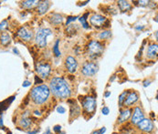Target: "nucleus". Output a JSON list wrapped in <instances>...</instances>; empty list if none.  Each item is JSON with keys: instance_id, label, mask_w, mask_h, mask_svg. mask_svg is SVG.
Returning <instances> with one entry per match:
<instances>
[{"instance_id": "obj_20", "label": "nucleus", "mask_w": 158, "mask_h": 134, "mask_svg": "<svg viewBox=\"0 0 158 134\" xmlns=\"http://www.w3.org/2000/svg\"><path fill=\"white\" fill-rule=\"evenodd\" d=\"M49 19H50V22L52 23L53 25H55V26H58V25H60V24H61V23L63 22L62 16L60 15V14H56V13L52 14Z\"/></svg>"}, {"instance_id": "obj_26", "label": "nucleus", "mask_w": 158, "mask_h": 134, "mask_svg": "<svg viewBox=\"0 0 158 134\" xmlns=\"http://www.w3.org/2000/svg\"><path fill=\"white\" fill-rule=\"evenodd\" d=\"M59 44H60V40H57V41L55 42L54 47H53V53H54V55H55L56 57H60V56L61 55V53H60V49H59Z\"/></svg>"}, {"instance_id": "obj_18", "label": "nucleus", "mask_w": 158, "mask_h": 134, "mask_svg": "<svg viewBox=\"0 0 158 134\" xmlns=\"http://www.w3.org/2000/svg\"><path fill=\"white\" fill-rule=\"evenodd\" d=\"M11 42V37L8 33L3 32L0 36V43L3 47H7Z\"/></svg>"}, {"instance_id": "obj_25", "label": "nucleus", "mask_w": 158, "mask_h": 134, "mask_svg": "<svg viewBox=\"0 0 158 134\" xmlns=\"http://www.w3.org/2000/svg\"><path fill=\"white\" fill-rule=\"evenodd\" d=\"M112 36V32L110 30H104L100 34V39H108Z\"/></svg>"}, {"instance_id": "obj_16", "label": "nucleus", "mask_w": 158, "mask_h": 134, "mask_svg": "<svg viewBox=\"0 0 158 134\" xmlns=\"http://www.w3.org/2000/svg\"><path fill=\"white\" fill-rule=\"evenodd\" d=\"M158 53V47L157 44H151L149 45V47H147V52H146V56L149 59H156L157 57Z\"/></svg>"}, {"instance_id": "obj_22", "label": "nucleus", "mask_w": 158, "mask_h": 134, "mask_svg": "<svg viewBox=\"0 0 158 134\" xmlns=\"http://www.w3.org/2000/svg\"><path fill=\"white\" fill-rule=\"evenodd\" d=\"M39 5V1H33V0H28V1H23L22 6L25 8H33L34 6H37Z\"/></svg>"}, {"instance_id": "obj_4", "label": "nucleus", "mask_w": 158, "mask_h": 134, "mask_svg": "<svg viewBox=\"0 0 158 134\" xmlns=\"http://www.w3.org/2000/svg\"><path fill=\"white\" fill-rule=\"evenodd\" d=\"M87 50L90 59H97L102 54L104 46L98 40H91L87 47Z\"/></svg>"}, {"instance_id": "obj_30", "label": "nucleus", "mask_w": 158, "mask_h": 134, "mask_svg": "<svg viewBox=\"0 0 158 134\" xmlns=\"http://www.w3.org/2000/svg\"><path fill=\"white\" fill-rule=\"evenodd\" d=\"M78 18V17H69L67 18V22H66V26H69V23L72 22V21H75L76 19Z\"/></svg>"}, {"instance_id": "obj_19", "label": "nucleus", "mask_w": 158, "mask_h": 134, "mask_svg": "<svg viewBox=\"0 0 158 134\" xmlns=\"http://www.w3.org/2000/svg\"><path fill=\"white\" fill-rule=\"evenodd\" d=\"M70 118H76V117H78L80 114H81V108H80V106L79 105H77L75 102L72 104V105H70Z\"/></svg>"}, {"instance_id": "obj_28", "label": "nucleus", "mask_w": 158, "mask_h": 134, "mask_svg": "<svg viewBox=\"0 0 158 134\" xmlns=\"http://www.w3.org/2000/svg\"><path fill=\"white\" fill-rule=\"evenodd\" d=\"M105 132H106V128H105V127H102V129H100V130H97V131L93 132L92 134H103Z\"/></svg>"}, {"instance_id": "obj_8", "label": "nucleus", "mask_w": 158, "mask_h": 134, "mask_svg": "<svg viewBox=\"0 0 158 134\" xmlns=\"http://www.w3.org/2000/svg\"><path fill=\"white\" fill-rule=\"evenodd\" d=\"M137 128H138V130H140L143 132L151 133L155 130V125H154L153 120H151L150 119H143L137 124Z\"/></svg>"}, {"instance_id": "obj_36", "label": "nucleus", "mask_w": 158, "mask_h": 134, "mask_svg": "<svg viewBox=\"0 0 158 134\" xmlns=\"http://www.w3.org/2000/svg\"><path fill=\"white\" fill-rule=\"evenodd\" d=\"M34 115H35V116H38V117H40V116H41V113H40V111H35V112H34Z\"/></svg>"}, {"instance_id": "obj_27", "label": "nucleus", "mask_w": 158, "mask_h": 134, "mask_svg": "<svg viewBox=\"0 0 158 134\" xmlns=\"http://www.w3.org/2000/svg\"><path fill=\"white\" fill-rule=\"evenodd\" d=\"M7 27H8V23H7V20H3L2 22L0 23V31L4 32Z\"/></svg>"}, {"instance_id": "obj_32", "label": "nucleus", "mask_w": 158, "mask_h": 134, "mask_svg": "<svg viewBox=\"0 0 158 134\" xmlns=\"http://www.w3.org/2000/svg\"><path fill=\"white\" fill-rule=\"evenodd\" d=\"M57 112H59V113H60V114H64L65 112H66V110H65V108H64V107H62V106H59V107L57 108Z\"/></svg>"}, {"instance_id": "obj_38", "label": "nucleus", "mask_w": 158, "mask_h": 134, "mask_svg": "<svg viewBox=\"0 0 158 134\" xmlns=\"http://www.w3.org/2000/svg\"><path fill=\"white\" fill-rule=\"evenodd\" d=\"M143 27H144V26H137V27H136V29H137V30H141V29H143Z\"/></svg>"}, {"instance_id": "obj_14", "label": "nucleus", "mask_w": 158, "mask_h": 134, "mask_svg": "<svg viewBox=\"0 0 158 134\" xmlns=\"http://www.w3.org/2000/svg\"><path fill=\"white\" fill-rule=\"evenodd\" d=\"M65 65H66V67H67V70H68L69 73H74L77 70L78 62H77V60L73 57L69 56L68 58L66 59Z\"/></svg>"}, {"instance_id": "obj_24", "label": "nucleus", "mask_w": 158, "mask_h": 134, "mask_svg": "<svg viewBox=\"0 0 158 134\" xmlns=\"http://www.w3.org/2000/svg\"><path fill=\"white\" fill-rule=\"evenodd\" d=\"M128 92H129L128 90H125V91H123V92L120 95V97H119V105H120L121 108L123 107V102H124V100H125V98H126Z\"/></svg>"}, {"instance_id": "obj_33", "label": "nucleus", "mask_w": 158, "mask_h": 134, "mask_svg": "<svg viewBox=\"0 0 158 134\" xmlns=\"http://www.w3.org/2000/svg\"><path fill=\"white\" fill-rule=\"evenodd\" d=\"M43 82V79H40V77H38V76H36L35 77V84H37V83H39V84H41Z\"/></svg>"}, {"instance_id": "obj_15", "label": "nucleus", "mask_w": 158, "mask_h": 134, "mask_svg": "<svg viewBox=\"0 0 158 134\" xmlns=\"http://www.w3.org/2000/svg\"><path fill=\"white\" fill-rule=\"evenodd\" d=\"M132 112H133L132 109H126L124 111H122L121 113H120L119 119H118V122L120 124H123V123L126 122L132 117Z\"/></svg>"}, {"instance_id": "obj_34", "label": "nucleus", "mask_w": 158, "mask_h": 134, "mask_svg": "<svg viewBox=\"0 0 158 134\" xmlns=\"http://www.w3.org/2000/svg\"><path fill=\"white\" fill-rule=\"evenodd\" d=\"M102 114H104V115H108V114H109V112H110V110H109V108H107V107H103V108H102Z\"/></svg>"}, {"instance_id": "obj_35", "label": "nucleus", "mask_w": 158, "mask_h": 134, "mask_svg": "<svg viewBox=\"0 0 158 134\" xmlns=\"http://www.w3.org/2000/svg\"><path fill=\"white\" fill-rule=\"evenodd\" d=\"M30 84H31L30 81H27H27H25V82L23 83V87H28V86H30Z\"/></svg>"}, {"instance_id": "obj_43", "label": "nucleus", "mask_w": 158, "mask_h": 134, "mask_svg": "<svg viewBox=\"0 0 158 134\" xmlns=\"http://www.w3.org/2000/svg\"><path fill=\"white\" fill-rule=\"evenodd\" d=\"M51 134H52V133H51Z\"/></svg>"}, {"instance_id": "obj_7", "label": "nucleus", "mask_w": 158, "mask_h": 134, "mask_svg": "<svg viewBox=\"0 0 158 134\" xmlns=\"http://www.w3.org/2000/svg\"><path fill=\"white\" fill-rule=\"evenodd\" d=\"M36 71L40 75V78L47 79L51 72V67L49 64L43 62V61H40L36 66Z\"/></svg>"}, {"instance_id": "obj_23", "label": "nucleus", "mask_w": 158, "mask_h": 134, "mask_svg": "<svg viewBox=\"0 0 158 134\" xmlns=\"http://www.w3.org/2000/svg\"><path fill=\"white\" fill-rule=\"evenodd\" d=\"M89 15H90V13L88 12V13L84 14V15L80 18V21H81V23L82 26H83L84 28H86V29L90 28V26H89V24L87 23V18H88V16H89Z\"/></svg>"}, {"instance_id": "obj_41", "label": "nucleus", "mask_w": 158, "mask_h": 134, "mask_svg": "<svg viewBox=\"0 0 158 134\" xmlns=\"http://www.w3.org/2000/svg\"><path fill=\"white\" fill-rule=\"evenodd\" d=\"M149 83H150V81H148V82H144V87L149 86Z\"/></svg>"}, {"instance_id": "obj_9", "label": "nucleus", "mask_w": 158, "mask_h": 134, "mask_svg": "<svg viewBox=\"0 0 158 134\" xmlns=\"http://www.w3.org/2000/svg\"><path fill=\"white\" fill-rule=\"evenodd\" d=\"M17 36H18L20 39H22V40L26 41V42H28V41L32 40L34 35H33L32 30L28 29L27 26H21V27H19V30L17 31Z\"/></svg>"}, {"instance_id": "obj_10", "label": "nucleus", "mask_w": 158, "mask_h": 134, "mask_svg": "<svg viewBox=\"0 0 158 134\" xmlns=\"http://www.w3.org/2000/svg\"><path fill=\"white\" fill-rule=\"evenodd\" d=\"M98 65L94 62H87L83 65L81 72L84 76L86 77H90L93 76L97 73L98 71Z\"/></svg>"}, {"instance_id": "obj_3", "label": "nucleus", "mask_w": 158, "mask_h": 134, "mask_svg": "<svg viewBox=\"0 0 158 134\" xmlns=\"http://www.w3.org/2000/svg\"><path fill=\"white\" fill-rule=\"evenodd\" d=\"M79 100L81 103V106L84 112L89 114H92L96 110V99L94 97L91 96H80Z\"/></svg>"}, {"instance_id": "obj_31", "label": "nucleus", "mask_w": 158, "mask_h": 134, "mask_svg": "<svg viewBox=\"0 0 158 134\" xmlns=\"http://www.w3.org/2000/svg\"><path fill=\"white\" fill-rule=\"evenodd\" d=\"M136 3H138L139 6H146L149 5L150 1H137Z\"/></svg>"}, {"instance_id": "obj_29", "label": "nucleus", "mask_w": 158, "mask_h": 134, "mask_svg": "<svg viewBox=\"0 0 158 134\" xmlns=\"http://www.w3.org/2000/svg\"><path fill=\"white\" fill-rule=\"evenodd\" d=\"M53 131H54V132H56L57 134H60V132H61V126H60V125H56V126H54Z\"/></svg>"}, {"instance_id": "obj_21", "label": "nucleus", "mask_w": 158, "mask_h": 134, "mask_svg": "<svg viewBox=\"0 0 158 134\" xmlns=\"http://www.w3.org/2000/svg\"><path fill=\"white\" fill-rule=\"evenodd\" d=\"M118 6H119V8L123 12H126L132 9L131 4H129V2L127 1H118Z\"/></svg>"}, {"instance_id": "obj_2", "label": "nucleus", "mask_w": 158, "mask_h": 134, "mask_svg": "<svg viewBox=\"0 0 158 134\" xmlns=\"http://www.w3.org/2000/svg\"><path fill=\"white\" fill-rule=\"evenodd\" d=\"M49 95H50V90L47 85H40L34 87L31 89L29 94L32 101L37 105L44 104L48 99Z\"/></svg>"}, {"instance_id": "obj_11", "label": "nucleus", "mask_w": 158, "mask_h": 134, "mask_svg": "<svg viewBox=\"0 0 158 134\" xmlns=\"http://www.w3.org/2000/svg\"><path fill=\"white\" fill-rule=\"evenodd\" d=\"M138 100H139V95L135 91L128 92L125 100L123 102V107H131L132 105H135Z\"/></svg>"}, {"instance_id": "obj_12", "label": "nucleus", "mask_w": 158, "mask_h": 134, "mask_svg": "<svg viewBox=\"0 0 158 134\" xmlns=\"http://www.w3.org/2000/svg\"><path fill=\"white\" fill-rule=\"evenodd\" d=\"M29 112L27 111L23 113L21 115V118L19 119V125L23 128V129H29L31 127V124H32V120L31 119L29 118Z\"/></svg>"}, {"instance_id": "obj_1", "label": "nucleus", "mask_w": 158, "mask_h": 134, "mask_svg": "<svg viewBox=\"0 0 158 134\" xmlns=\"http://www.w3.org/2000/svg\"><path fill=\"white\" fill-rule=\"evenodd\" d=\"M49 90L55 97L60 99H68L71 94L70 88L67 81L60 77H55L50 80Z\"/></svg>"}, {"instance_id": "obj_39", "label": "nucleus", "mask_w": 158, "mask_h": 134, "mask_svg": "<svg viewBox=\"0 0 158 134\" xmlns=\"http://www.w3.org/2000/svg\"><path fill=\"white\" fill-rule=\"evenodd\" d=\"M44 134H51V132H50V130H49V129H48L45 132H44Z\"/></svg>"}, {"instance_id": "obj_37", "label": "nucleus", "mask_w": 158, "mask_h": 134, "mask_svg": "<svg viewBox=\"0 0 158 134\" xmlns=\"http://www.w3.org/2000/svg\"><path fill=\"white\" fill-rule=\"evenodd\" d=\"M109 96H111V91H107L105 93V98H108Z\"/></svg>"}, {"instance_id": "obj_40", "label": "nucleus", "mask_w": 158, "mask_h": 134, "mask_svg": "<svg viewBox=\"0 0 158 134\" xmlns=\"http://www.w3.org/2000/svg\"><path fill=\"white\" fill-rule=\"evenodd\" d=\"M37 132H38V131H34V132H29L28 134H36Z\"/></svg>"}, {"instance_id": "obj_6", "label": "nucleus", "mask_w": 158, "mask_h": 134, "mask_svg": "<svg viewBox=\"0 0 158 134\" xmlns=\"http://www.w3.org/2000/svg\"><path fill=\"white\" fill-rule=\"evenodd\" d=\"M90 22L91 26L96 28H102L103 26H109L110 21L103 16L101 15H93L90 18Z\"/></svg>"}, {"instance_id": "obj_42", "label": "nucleus", "mask_w": 158, "mask_h": 134, "mask_svg": "<svg viewBox=\"0 0 158 134\" xmlns=\"http://www.w3.org/2000/svg\"><path fill=\"white\" fill-rule=\"evenodd\" d=\"M113 134H118V133H113Z\"/></svg>"}, {"instance_id": "obj_5", "label": "nucleus", "mask_w": 158, "mask_h": 134, "mask_svg": "<svg viewBox=\"0 0 158 134\" xmlns=\"http://www.w3.org/2000/svg\"><path fill=\"white\" fill-rule=\"evenodd\" d=\"M50 36H52V31L49 28H40L37 31L36 38H35L36 44L40 48L45 47L48 42V38Z\"/></svg>"}, {"instance_id": "obj_17", "label": "nucleus", "mask_w": 158, "mask_h": 134, "mask_svg": "<svg viewBox=\"0 0 158 134\" xmlns=\"http://www.w3.org/2000/svg\"><path fill=\"white\" fill-rule=\"evenodd\" d=\"M50 4L49 1H41L39 2V5L37 6V10L39 14H44L48 11V7H49Z\"/></svg>"}, {"instance_id": "obj_13", "label": "nucleus", "mask_w": 158, "mask_h": 134, "mask_svg": "<svg viewBox=\"0 0 158 134\" xmlns=\"http://www.w3.org/2000/svg\"><path fill=\"white\" fill-rule=\"evenodd\" d=\"M143 119H144L143 112V110L140 107L137 106V107L135 108V110H134V113H133V116H132L131 122L134 125H137Z\"/></svg>"}]
</instances>
